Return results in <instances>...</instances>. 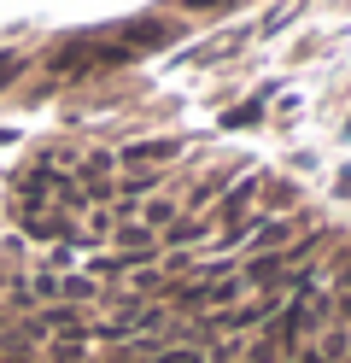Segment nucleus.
<instances>
[{
    "label": "nucleus",
    "mask_w": 351,
    "mask_h": 363,
    "mask_svg": "<svg viewBox=\"0 0 351 363\" xmlns=\"http://www.w3.org/2000/svg\"><path fill=\"white\" fill-rule=\"evenodd\" d=\"M94 293H100L94 276H59V269H41V276L30 281V299H41V305H70V311L88 305Z\"/></svg>",
    "instance_id": "f257e3e1"
},
{
    "label": "nucleus",
    "mask_w": 351,
    "mask_h": 363,
    "mask_svg": "<svg viewBox=\"0 0 351 363\" xmlns=\"http://www.w3.org/2000/svg\"><path fill=\"white\" fill-rule=\"evenodd\" d=\"M252 293L246 276H217V281H187L182 287V305L187 311H217V305H240Z\"/></svg>",
    "instance_id": "f03ea898"
},
{
    "label": "nucleus",
    "mask_w": 351,
    "mask_h": 363,
    "mask_svg": "<svg viewBox=\"0 0 351 363\" xmlns=\"http://www.w3.org/2000/svg\"><path fill=\"white\" fill-rule=\"evenodd\" d=\"M275 311H281V299H275V293H264V299H252L246 311H228V316H217V328H228V334H246V328H257V323H269Z\"/></svg>",
    "instance_id": "7ed1b4c3"
},
{
    "label": "nucleus",
    "mask_w": 351,
    "mask_h": 363,
    "mask_svg": "<svg viewBox=\"0 0 351 363\" xmlns=\"http://www.w3.org/2000/svg\"><path fill=\"white\" fill-rule=\"evenodd\" d=\"M117 363H211L205 352H194V346H164V352H117Z\"/></svg>",
    "instance_id": "20e7f679"
},
{
    "label": "nucleus",
    "mask_w": 351,
    "mask_h": 363,
    "mask_svg": "<svg viewBox=\"0 0 351 363\" xmlns=\"http://www.w3.org/2000/svg\"><path fill=\"white\" fill-rule=\"evenodd\" d=\"M35 328H41V334H59V340H65V334H82V311L53 305V311H41V316H35Z\"/></svg>",
    "instance_id": "39448f33"
},
{
    "label": "nucleus",
    "mask_w": 351,
    "mask_h": 363,
    "mask_svg": "<svg viewBox=\"0 0 351 363\" xmlns=\"http://www.w3.org/2000/svg\"><path fill=\"white\" fill-rule=\"evenodd\" d=\"M345 357V334H328V340H316V346H304L299 357H287V363H340Z\"/></svg>",
    "instance_id": "423d86ee"
},
{
    "label": "nucleus",
    "mask_w": 351,
    "mask_h": 363,
    "mask_svg": "<svg viewBox=\"0 0 351 363\" xmlns=\"http://www.w3.org/2000/svg\"><path fill=\"white\" fill-rule=\"evenodd\" d=\"M170 152H176V141H140V147L123 152V164H158V158H170Z\"/></svg>",
    "instance_id": "0eeeda50"
},
{
    "label": "nucleus",
    "mask_w": 351,
    "mask_h": 363,
    "mask_svg": "<svg viewBox=\"0 0 351 363\" xmlns=\"http://www.w3.org/2000/svg\"><path fill=\"white\" fill-rule=\"evenodd\" d=\"M158 182H164V170H140V176H129V182H123V199H140V194H152Z\"/></svg>",
    "instance_id": "6e6552de"
},
{
    "label": "nucleus",
    "mask_w": 351,
    "mask_h": 363,
    "mask_svg": "<svg viewBox=\"0 0 351 363\" xmlns=\"http://www.w3.org/2000/svg\"><path fill=\"white\" fill-rule=\"evenodd\" d=\"M140 217H147V229H170V217H176V206H170V199H152V206L140 211Z\"/></svg>",
    "instance_id": "1a4fd4ad"
}]
</instances>
